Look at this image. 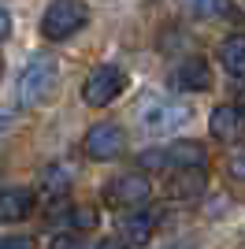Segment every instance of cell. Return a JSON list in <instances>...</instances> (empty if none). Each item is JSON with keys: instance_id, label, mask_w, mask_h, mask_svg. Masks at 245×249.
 I'll return each mask as SVG.
<instances>
[{"instance_id": "cell-10", "label": "cell", "mask_w": 245, "mask_h": 249, "mask_svg": "<svg viewBox=\"0 0 245 249\" xmlns=\"http://www.w3.org/2000/svg\"><path fill=\"white\" fill-rule=\"evenodd\" d=\"M34 212V194L22 186L0 190V223H19Z\"/></svg>"}, {"instance_id": "cell-5", "label": "cell", "mask_w": 245, "mask_h": 249, "mask_svg": "<svg viewBox=\"0 0 245 249\" xmlns=\"http://www.w3.org/2000/svg\"><path fill=\"white\" fill-rule=\"evenodd\" d=\"M149 194H153V182L141 175V171H130V175H119L108 182V190H104V201L115 208H138L149 201Z\"/></svg>"}, {"instance_id": "cell-2", "label": "cell", "mask_w": 245, "mask_h": 249, "mask_svg": "<svg viewBox=\"0 0 245 249\" xmlns=\"http://www.w3.org/2000/svg\"><path fill=\"white\" fill-rule=\"evenodd\" d=\"M89 22V8L82 0H52L41 15V34L49 41H67Z\"/></svg>"}, {"instance_id": "cell-8", "label": "cell", "mask_w": 245, "mask_h": 249, "mask_svg": "<svg viewBox=\"0 0 245 249\" xmlns=\"http://www.w3.org/2000/svg\"><path fill=\"white\" fill-rule=\"evenodd\" d=\"M160 212L156 208H141L138 205V212H126L122 216V238L134 242V246H145V242H153L156 227H160Z\"/></svg>"}, {"instance_id": "cell-4", "label": "cell", "mask_w": 245, "mask_h": 249, "mask_svg": "<svg viewBox=\"0 0 245 249\" xmlns=\"http://www.w3.org/2000/svg\"><path fill=\"white\" fill-rule=\"evenodd\" d=\"M190 115H193V112H190V104L171 101V97H149V101L141 104V126H145L153 138L175 134V130L190 119Z\"/></svg>"}, {"instance_id": "cell-1", "label": "cell", "mask_w": 245, "mask_h": 249, "mask_svg": "<svg viewBox=\"0 0 245 249\" xmlns=\"http://www.w3.org/2000/svg\"><path fill=\"white\" fill-rule=\"evenodd\" d=\"M56 82H60V67L52 56H34L26 67L19 71V82H15V93H19L22 108H37L56 93Z\"/></svg>"}, {"instance_id": "cell-21", "label": "cell", "mask_w": 245, "mask_h": 249, "mask_svg": "<svg viewBox=\"0 0 245 249\" xmlns=\"http://www.w3.org/2000/svg\"><path fill=\"white\" fill-rule=\"evenodd\" d=\"M93 249H130V246H126V238H101Z\"/></svg>"}, {"instance_id": "cell-20", "label": "cell", "mask_w": 245, "mask_h": 249, "mask_svg": "<svg viewBox=\"0 0 245 249\" xmlns=\"http://www.w3.org/2000/svg\"><path fill=\"white\" fill-rule=\"evenodd\" d=\"M49 249H82V246L71 238V234H60L56 242H49Z\"/></svg>"}, {"instance_id": "cell-15", "label": "cell", "mask_w": 245, "mask_h": 249, "mask_svg": "<svg viewBox=\"0 0 245 249\" xmlns=\"http://www.w3.org/2000/svg\"><path fill=\"white\" fill-rule=\"evenodd\" d=\"M41 182H45V194L60 197V194H67V186H71V167H63V164H52V167H45Z\"/></svg>"}, {"instance_id": "cell-22", "label": "cell", "mask_w": 245, "mask_h": 249, "mask_svg": "<svg viewBox=\"0 0 245 249\" xmlns=\"http://www.w3.org/2000/svg\"><path fill=\"white\" fill-rule=\"evenodd\" d=\"M8 34H11V15H8L4 8H0V41H4Z\"/></svg>"}, {"instance_id": "cell-14", "label": "cell", "mask_w": 245, "mask_h": 249, "mask_svg": "<svg viewBox=\"0 0 245 249\" xmlns=\"http://www.w3.org/2000/svg\"><path fill=\"white\" fill-rule=\"evenodd\" d=\"M178 8L193 19H223L230 15V0H178Z\"/></svg>"}, {"instance_id": "cell-23", "label": "cell", "mask_w": 245, "mask_h": 249, "mask_svg": "<svg viewBox=\"0 0 245 249\" xmlns=\"http://www.w3.org/2000/svg\"><path fill=\"white\" fill-rule=\"evenodd\" d=\"M8 126H11V115H8V112H0V134H4Z\"/></svg>"}, {"instance_id": "cell-6", "label": "cell", "mask_w": 245, "mask_h": 249, "mask_svg": "<svg viewBox=\"0 0 245 249\" xmlns=\"http://www.w3.org/2000/svg\"><path fill=\"white\" fill-rule=\"evenodd\" d=\"M82 149H86L89 160H101L104 164V160H115V156L126 149V134H122L119 123H97V126H89Z\"/></svg>"}, {"instance_id": "cell-17", "label": "cell", "mask_w": 245, "mask_h": 249, "mask_svg": "<svg viewBox=\"0 0 245 249\" xmlns=\"http://www.w3.org/2000/svg\"><path fill=\"white\" fill-rule=\"evenodd\" d=\"M138 164H141V171H163L167 167V149H145L138 156Z\"/></svg>"}, {"instance_id": "cell-18", "label": "cell", "mask_w": 245, "mask_h": 249, "mask_svg": "<svg viewBox=\"0 0 245 249\" xmlns=\"http://www.w3.org/2000/svg\"><path fill=\"white\" fill-rule=\"evenodd\" d=\"M227 175L234 178V182H245V145L227 156Z\"/></svg>"}, {"instance_id": "cell-16", "label": "cell", "mask_w": 245, "mask_h": 249, "mask_svg": "<svg viewBox=\"0 0 245 249\" xmlns=\"http://www.w3.org/2000/svg\"><path fill=\"white\" fill-rule=\"evenodd\" d=\"M67 223H71L74 231H93L101 223V216H97L89 205H78V208H67Z\"/></svg>"}, {"instance_id": "cell-3", "label": "cell", "mask_w": 245, "mask_h": 249, "mask_svg": "<svg viewBox=\"0 0 245 249\" xmlns=\"http://www.w3.org/2000/svg\"><path fill=\"white\" fill-rule=\"evenodd\" d=\"M122 89H126V71L119 63H97L82 82V101L89 108H108Z\"/></svg>"}, {"instance_id": "cell-13", "label": "cell", "mask_w": 245, "mask_h": 249, "mask_svg": "<svg viewBox=\"0 0 245 249\" xmlns=\"http://www.w3.org/2000/svg\"><path fill=\"white\" fill-rule=\"evenodd\" d=\"M204 145L201 142H175V145H167V167H204Z\"/></svg>"}, {"instance_id": "cell-12", "label": "cell", "mask_w": 245, "mask_h": 249, "mask_svg": "<svg viewBox=\"0 0 245 249\" xmlns=\"http://www.w3.org/2000/svg\"><path fill=\"white\" fill-rule=\"evenodd\" d=\"M219 63H223V71L234 74V78L245 74V34H230V37L219 45Z\"/></svg>"}, {"instance_id": "cell-19", "label": "cell", "mask_w": 245, "mask_h": 249, "mask_svg": "<svg viewBox=\"0 0 245 249\" xmlns=\"http://www.w3.org/2000/svg\"><path fill=\"white\" fill-rule=\"evenodd\" d=\"M0 249H34V242L26 234H8V238H0Z\"/></svg>"}, {"instance_id": "cell-9", "label": "cell", "mask_w": 245, "mask_h": 249, "mask_svg": "<svg viewBox=\"0 0 245 249\" xmlns=\"http://www.w3.org/2000/svg\"><path fill=\"white\" fill-rule=\"evenodd\" d=\"M175 82L190 89V93H204L208 86H212V63L204 60V56H190L175 67Z\"/></svg>"}, {"instance_id": "cell-11", "label": "cell", "mask_w": 245, "mask_h": 249, "mask_svg": "<svg viewBox=\"0 0 245 249\" xmlns=\"http://www.w3.org/2000/svg\"><path fill=\"white\" fill-rule=\"evenodd\" d=\"M204 186H208V175H204V167H178L171 178V197L178 201H193L204 194Z\"/></svg>"}, {"instance_id": "cell-7", "label": "cell", "mask_w": 245, "mask_h": 249, "mask_svg": "<svg viewBox=\"0 0 245 249\" xmlns=\"http://www.w3.org/2000/svg\"><path fill=\"white\" fill-rule=\"evenodd\" d=\"M208 130L215 142H238L245 134V108L242 104H219L208 115Z\"/></svg>"}]
</instances>
